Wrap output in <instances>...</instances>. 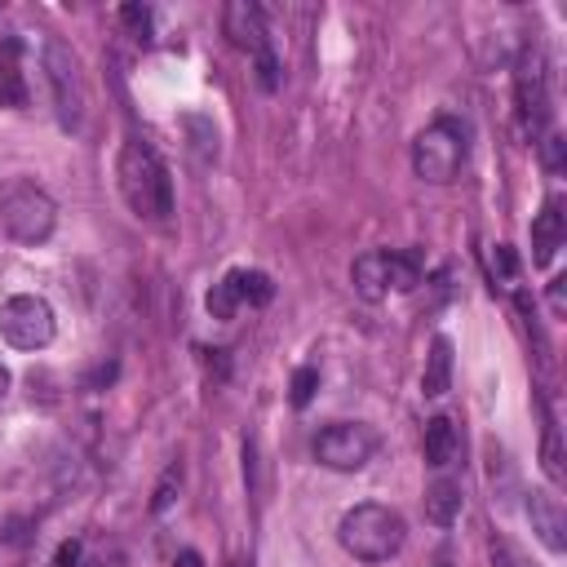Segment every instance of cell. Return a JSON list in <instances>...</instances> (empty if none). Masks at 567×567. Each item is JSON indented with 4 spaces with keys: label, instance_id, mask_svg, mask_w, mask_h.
Segmentation results:
<instances>
[{
    "label": "cell",
    "instance_id": "obj_11",
    "mask_svg": "<svg viewBox=\"0 0 567 567\" xmlns=\"http://www.w3.org/2000/svg\"><path fill=\"white\" fill-rule=\"evenodd\" d=\"M563 239H567L563 199H545V208L532 217V261H536V266H549L554 252L563 248Z\"/></svg>",
    "mask_w": 567,
    "mask_h": 567
},
{
    "label": "cell",
    "instance_id": "obj_21",
    "mask_svg": "<svg viewBox=\"0 0 567 567\" xmlns=\"http://www.w3.org/2000/svg\"><path fill=\"white\" fill-rule=\"evenodd\" d=\"M120 22H124L137 40H151V22H155V13H151L146 4H124V9H120Z\"/></svg>",
    "mask_w": 567,
    "mask_h": 567
},
{
    "label": "cell",
    "instance_id": "obj_10",
    "mask_svg": "<svg viewBox=\"0 0 567 567\" xmlns=\"http://www.w3.org/2000/svg\"><path fill=\"white\" fill-rule=\"evenodd\" d=\"M527 518H532V532L540 536L545 549H554V554L567 549V514H563V505H558L554 492L532 487L527 492Z\"/></svg>",
    "mask_w": 567,
    "mask_h": 567
},
{
    "label": "cell",
    "instance_id": "obj_16",
    "mask_svg": "<svg viewBox=\"0 0 567 567\" xmlns=\"http://www.w3.org/2000/svg\"><path fill=\"white\" fill-rule=\"evenodd\" d=\"M461 483H452V478H439V483H430L425 487V518L430 523H439V527H447V523H456V514H461Z\"/></svg>",
    "mask_w": 567,
    "mask_h": 567
},
{
    "label": "cell",
    "instance_id": "obj_14",
    "mask_svg": "<svg viewBox=\"0 0 567 567\" xmlns=\"http://www.w3.org/2000/svg\"><path fill=\"white\" fill-rule=\"evenodd\" d=\"M447 385H452V341H447V337H434V341H430V354H425L421 390H425L430 399H439V394H447Z\"/></svg>",
    "mask_w": 567,
    "mask_h": 567
},
{
    "label": "cell",
    "instance_id": "obj_17",
    "mask_svg": "<svg viewBox=\"0 0 567 567\" xmlns=\"http://www.w3.org/2000/svg\"><path fill=\"white\" fill-rule=\"evenodd\" d=\"M75 567H128L124 549L106 536H80V554H75Z\"/></svg>",
    "mask_w": 567,
    "mask_h": 567
},
{
    "label": "cell",
    "instance_id": "obj_27",
    "mask_svg": "<svg viewBox=\"0 0 567 567\" xmlns=\"http://www.w3.org/2000/svg\"><path fill=\"white\" fill-rule=\"evenodd\" d=\"M4 390H9V372H4V363H0V399H4Z\"/></svg>",
    "mask_w": 567,
    "mask_h": 567
},
{
    "label": "cell",
    "instance_id": "obj_12",
    "mask_svg": "<svg viewBox=\"0 0 567 567\" xmlns=\"http://www.w3.org/2000/svg\"><path fill=\"white\" fill-rule=\"evenodd\" d=\"M350 279H354V292H359L363 301H381V297L394 288V284H390V252L372 248V252L354 257V266H350Z\"/></svg>",
    "mask_w": 567,
    "mask_h": 567
},
{
    "label": "cell",
    "instance_id": "obj_20",
    "mask_svg": "<svg viewBox=\"0 0 567 567\" xmlns=\"http://www.w3.org/2000/svg\"><path fill=\"white\" fill-rule=\"evenodd\" d=\"M177 487H182V461H173V465L159 474V483H155V496H151V514H164V509L177 501Z\"/></svg>",
    "mask_w": 567,
    "mask_h": 567
},
{
    "label": "cell",
    "instance_id": "obj_23",
    "mask_svg": "<svg viewBox=\"0 0 567 567\" xmlns=\"http://www.w3.org/2000/svg\"><path fill=\"white\" fill-rule=\"evenodd\" d=\"M540 151H545V168H549V173H558V164H563V137H558V133H545Z\"/></svg>",
    "mask_w": 567,
    "mask_h": 567
},
{
    "label": "cell",
    "instance_id": "obj_4",
    "mask_svg": "<svg viewBox=\"0 0 567 567\" xmlns=\"http://www.w3.org/2000/svg\"><path fill=\"white\" fill-rule=\"evenodd\" d=\"M465 159H470V133H465V124H456L447 115L425 124L412 142V173L430 186H447L465 168Z\"/></svg>",
    "mask_w": 567,
    "mask_h": 567
},
{
    "label": "cell",
    "instance_id": "obj_8",
    "mask_svg": "<svg viewBox=\"0 0 567 567\" xmlns=\"http://www.w3.org/2000/svg\"><path fill=\"white\" fill-rule=\"evenodd\" d=\"M0 332L18 350H44L53 341V306L35 292H18L0 306Z\"/></svg>",
    "mask_w": 567,
    "mask_h": 567
},
{
    "label": "cell",
    "instance_id": "obj_18",
    "mask_svg": "<svg viewBox=\"0 0 567 567\" xmlns=\"http://www.w3.org/2000/svg\"><path fill=\"white\" fill-rule=\"evenodd\" d=\"M540 465L549 474V483H563L567 478V465H563V443H558V421L554 412L545 408V439H540Z\"/></svg>",
    "mask_w": 567,
    "mask_h": 567
},
{
    "label": "cell",
    "instance_id": "obj_15",
    "mask_svg": "<svg viewBox=\"0 0 567 567\" xmlns=\"http://www.w3.org/2000/svg\"><path fill=\"white\" fill-rule=\"evenodd\" d=\"M221 279H226V288L235 292L239 306H266V301L275 297V284H270L266 270H244V266H239V270H226Z\"/></svg>",
    "mask_w": 567,
    "mask_h": 567
},
{
    "label": "cell",
    "instance_id": "obj_6",
    "mask_svg": "<svg viewBox=\"0 0 567 567\" xmlns=\"http://www.w3.org/2000/svg\"><path fill=\"white\" fill-rule=\"evenodd\" d=\"M0 226L18 239V244H44L58 226V204L27 177L9 182L0 190Z\"/></svg>",
    "mask_w": 567,
    "mask_h": 567
},
{
    "label": "cell",
    "instance_id": "obj_3",
    "mask_svg": "<svg viewBox=\"0 0 567 567\" xmlns=\"http://www.w3.org/2000/svg\"><path fill=\"white\" fill-rule=\"evenodd\" d=\"M40 66H44V80H49V93H53L58 124H62L66 133H80V128H84V115H89V84H84L80 53H75L62 35H44Z\"/></svg>",
    "mask_w": 567,
    "mask_h": 567
},
{
    "label": "cell",
    "instance_id": "obj_5",
    "mask_svg": "<svg viewBox=\"0 0 567 567\" xmlns=\"http://www.w3.org/2000/svg\"><path fill=\"white\" fill-rule=\"evenodd\" d=\"M514 111H518V128L523 137H545L549 128V62L540 40H527L514 58Z\"/></svg>",
    "mask_w": 567,
    "mask_h": 567
},
{
    "label": "cell",
    "instance_id": "obj_1",
    "mask_svg": "<svg viewBox=\"0 0 567 567\" xmlns=\"http://www.w3.org/2000/svg\"><path fill=\"white\" fill-rule=\"evenodd\" d=\"M115 186L124 195V204L142 217V221H168L173 213V177H168V164L159 159V151L128 133L120 142V155H115Z\"/></svg>",
    "mask_w": 567,
    "mask_h": 567
},
{
    "label": "cell",
    "instance_id": "obj_22",
    "mask_svg": "<svg viewBox=\"0 0 567 567\" xmlns=\"http://www.w3.org/2000/svg\"><path fill=\"white\" fill-rule=\"evenodd\" d=\"M315 385H319V372L315 368H297L292 372V408H306L315 399Z\"/></svg>",
    "mask_w": 567,
    "mask_h": 567
},
{
    "label": "cell",
    "instance_id": "obj_24",
    "mask_svg": "<svg viewBox=\"0 0 567 567\" xmlns=\"http://www.w3.org/2000/svg\"><path fill=\"white\" fill-rule=\"evenodd\" d=\"M75 554H80V536L58 545V554H53V567H75Z\"/></svg>",
    "mask_w": 567,
    "mask_h": 567
},
{
    "label": "cell",
    "instance_id": "obj_9",
    "mask_svg": "<svg viewBox=\"0 0 567 567\" xmlns=\"http://www.w3.org/2000/svg\"><path fill=\"white\" fill-rule=\"evenodd\" d=\"M221 31H226V40H230L235 49H244V53H252V58L275 53V49H270V31H266V9L252 4V0H230V4L221 9Z\"/></svg>",
    "mask_w": 567,
    "mask_h": 567
},
{
    "label": "cell",
    "instance_id": "obj_2",
    "mask_svg": "<svg viewBox=\"0 0 567 567\" xmlns=\"http://www.w3.org/2000/svg\"><path fill=\"white\" fill-rule=\"evenodd\" d=\"M337 540H341V549H346L350 558H359V563H385V558H394V554L403 549L408 523H403L399 509H390V505H381V501H359V505H350V509L341 514Z\"/></svg>",
    "mask_w": 567,
    "mask_h": 567
},
{
    "label": "cell",
    "instance_id": "obj_28",
    "mask_svg": "<svg viewBox=\"0 0 567 567\" xmlns=\"http://www.w3.org/2000/svg\"><path fill=\"white\" fill-rule=\"evenodd\" d=\"M230 567H252V563H248V558H235V563H230Z\"/></svg>",
    "mask_w": 567,
    "mask_h": 567
},
{
    "label": "cell",
    "instance_id": "obj_25",
    "mask_svg": "<svg viewBox=\"0 0 567 567\" xmlns=\"http://www.w3.org/2000/svg\"><path fill=\"white\" fill-rule=\"evenodd\" d=\"M563 284H567L563 275L549 284V306H554V315H563V306H567V297H563Z\"/></svg>",
    "mask_w": 567,
    "mask_h": 567
},
{
    "label": "cell",
    "instance_id": "obj_13",
    "mask_svg": "<svg viewBox=\"0 0 567 567\" xmlns=\"http://www.w3.org/2000/svg\"><path fill=\"white\" fill-rule=\"evenodd\" d=\"M421 447H425V465L447 470V465L461 456V434H456L452 416H430V421H425V439H421Z\"/></svg>",
    "mask_w": 567,
    "mask_h": 567
},
{
    "label": "cell",
    "instance_id": "obj_7",
    "mask_svg": "<svg viewBox=\"0 0 567 567\" xmlns=\"http://www.w3.org/2000/svg\"><path fill=\"white\" fill-rule=\"evenodd\" d=\"M377 447H381V439H377V430L363 425V421H332V425H323V430L315 434V443H310L315 461L328 465V470H341V474L363 470V465L377 456Z\"/></svg>",
    "mask_w": 567,
    "mask_h": 567
},
{
    "label": "cell",
    "instance_id": "obj_19",
    "mask_svg": "<svg viewBox=\"0 0 567 567\" xmlns=\"http://www.w3.org/2000/svg\"><path fill=\"white\" fill-rule=\"evenodd\" d=\"M0 106H27V80L9 53H0Z\"/></svg>",
    "mask_w": 567,
    "mask_h": 567
},
{
    "label": "cell",
    "instance_id": "obj_26",
    "mask_svg": "<svg viewBox=\"0 0 567 567\" xmlns=\"http://www.w3.org/2000/svg\"><path fill=\"white\" fill-rule=\"evenodd\" d=\"M173 567H204V558H199L195 549H182V554L173 558Z\"/></svg>",
    "mask_w": 567,
    "mask_h": 567
}]
</instances>
